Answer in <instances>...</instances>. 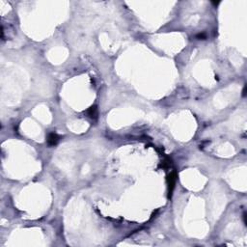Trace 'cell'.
<instances>
[{
  "mask_svg": "<svg viewBox=\"0 0 247 247\" xmlns=\"http://www.w3.org/2000/svg\"><path fill=\"white\" fill-rule=\"evenodd\" d=\"M60 140V137L56 134V133L52 132V133H49L48 136H47V144L49 146H55L57 145V143L59 142Z\"/></svg>",
  "mask_w": 247,
  "mask_h": 247,
  "instance_id": "cell-1",
  "label": "cell"
},
{
  "mask_svg": "<svg viewBox=\"0 0 247 247\" xmlns=\"http://www.w3.org/2000/svg\"><path fill=\"white\" fill-rule=\"evenodd\" d=\"M168 185H169V192H172L174 186H175V183H176V181H177V175L175 172H172L169 176H168Z\"/></svg>",
  "mask_w": 247,
  "mask_h": 247,
  "instance_id": "cell-2",
  "label": "cell"
},
{
  "mask_svg": "<svg viewBox=\"0 0 247 247\" xmlns=\"http://www.w3.org/2000/svg\"><path fill=\"white\" fill-rule=\"evenodd\" d=\"M86 114L91 119H97L98 118V108H97V106H95V105L94 106H91L86 111Z\"/></svg>",
  "mask_w": 247,
  "mask_h": 247,
  "instance_id": "cell-3",
  "label": "cell"
},
{
  "mask_svg": "<svg viewBox=\"0 0 247 247\" xmlns=\"http://www.w3.org/2000/svg\"><path fill=\"white\" fill-rule=\"evenodd\" d=\"M196 38L198 40H206V39H207V35H206L205 33H200V34H198L196 36Z\"/></svg>",
  "mask_w": 247,
  "mask_h": 247,
  "instance_id": "cell-4",
  "label": "cell"
}]
</instances>
